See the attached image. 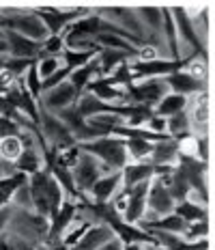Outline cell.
I'll return each mask as SVG.
<instances>
[{
	"instance_id": "obj_29",
	"label": "cell",
	"mask_w": 215,
	"mask_h": 250,
	"mask_svg": "<svg viewBox=\"0 0 215 250\" xmlns=\"http://www.w3.org/2000/svg\"><path fill=\"white\" fill-rule=\"evenodd\" d=\"M22 134V127L13 121V119L7 117H0V138H7V136H20Z\"/></svg>"
},
{
	"instance_id": "obj_4",
	"label": "cell",
	"mask_w": 215,
	"mask_h": 250,
	"mask_svg": "<svg viewBox=\"0 0 215 250\" xmlns=\"http://www.w3.org/2000/svg\"><path fill=\"white\" fill-rule=\"evenodd\" d=\"M110 173H114V170H110L106 164H101L97 158H93L91 153H86V151H82V149H80V155H78L76 164H73V168H71L73 186H76L80 196L84 192L91 190L97 179H101L103 175H110Z\"/></svg>"
},
{
	"instance_id": "obj_32",
	"label": "cell",
	"mask_w": 215,
	"mask_h": 250,
	"mask_svg": "<svg viewBox=\"0 0 215 250\" xmlns=\"http://www.w3.org/2000/svg\"><path fill=\"white\" fill-rule=\"evenodd\" d=\"M99 250H123V244H120L118 239L114 237V239H110L108 244H103V246L99 248Z\"/></svg>"
},
{
	"instance_id": "obj_19",
	"label": "cell",
	"mask_w": 215,
	"mask_h": 250,
	"mask_svg": "<svg viewBox=\"0 0 215 250\" xmlns=\"http://www.w3.org/2000/svg\"><path fill=\"white\" fill-rule=\"evenodd\" d=\"M176 216L181 218L183 222H198V220H207V205H200V203H194V201H181L175 205Z\"/></svg>"
},
{
	"instance_id": "obj_2",
	"label": "cell",
	"mask_w": 215,
	"mask_h": 250,
	"mask_svg": "<svg viewBox=\"0 0 215 250\" xmlns=\"http://www.w3.org/2000/svg\"><path fill=\"white\" fill-rule=\"evenodd\" d=\"M48 231H50V220L33 209H18L13 207L11 220H9L7 233H13L18 237H24L33 244H48Z\"/></svg>"
},
{
	"instance_id": "obj_27",
	"label": "cell",
	"mask_w": 215,
	"mask_h": 250,
	"mask_svg": "<svg viewBox=\"0 0 215 250\" xmlns=\"http://www.w3.org/2000/svg\"><path fill=\"white\" fill-rule=\"evenodd\" d=\"M37 61H28V59H13V56H7L4 61V71H9L13 78H22L26 71H28L30 65H35Z\"/></svg>"
},
{
	"instance_id": "obj_7",
	"label": "cell",
	"mask_w": 215,
	"mask_h": 250,
	"mask_svg": "<svg viewBox=\"0 0 215 250\" xmlns=\"http://www.w3.org/2000/svg\"><path fill=\"white\" fill-rule=\"evenodd\" d=\"M175 211V201H172L168 188L161 184L157 177L149 181V192H146V216L144 218H161Z\"/></svg>"
},
{
	"instance_id": "obj_14",
	"label": "cell",
	"mask_w": 215,
	"mask_h": 250,
	"mask_svg": "<svg viewBox=\"0 0 215 250\" xmlns=\"http://www.w3.org/2000/svg\"><path fill=\"white\" fill-rule=\"evenodd\" d=\"M179 162V143L172 138H164L159 143H153L149 164L151 166H176Z\"/></svg>"
},
{
	"instance_id": "obj_1",
	"label": "cell",
	"mask_w": 215,
	"mask_h": 250,
	"mask_svg": "<svg viewBox=\"0 0 215 250\" xmlns=\"http://www.w3.org/2000/svg\"><path fill=\"white\" fill-rule=\"evenodd\" d=\"M28 188H30V201H33V211L39 216L52 220L54 213L60 209V205L67 201L65 192L59 186V181L52 177L48 168H41L39 173L28 177Z\"/></svg>"
},
{
	"instance_id": "obj_16",
	"label": "cell",
	"mask_w": 215,
	"mask_h": 250,
	"mask_svg": "<svg viewBox=\"0 0 215 250\" xmlns=\"http://www.w3.org/2000/svg\"><path fill=\"white\" fill-rule=\"evenodd\" d=\"M120 190V170L118 173H110L103 175L101 179H97L93 188L88 190V194L93 196V203H110L114 199V194Z\"/></svg>"
},
{
	"instance_id": "obj_30",
	"label": "cell",
	"mask_w": 215,
	"mask_h": 250,
	"mask_svg": "<svg viewBox=\"0 0 215 250\" xmlns=\"http://www.w3.org/2000/svg\"><path fill=\"white\" fill-rule=\"evenodd\" d=\"M15 80H18V78H13L9 71H4V69L0 71V97H4L9 91H11L13 84H15Z\"/></svg>"
},
{
	"instance_id": "obj_31",
	"label": "cell",
	"mask_w": 215,
	"mask_h": 250,
	"mask_svg": "<svg viewBox=\"0 0 215 250\" xmlns=\"http://www.w3.org/2000/svg\"><path fill=\"white\" fill-rule=\"evenodd\" d=\"M11 213H13V205H4L0 207V235L7 231L9 220H11Z\"/></svg>"
},
{
	"instance_id": "obj_17",
	"label": "cell",
	"mask_w": 215,
	"mask_h": 250,
	"mask_svg": "<svg viewBox=\"0 0 215 250\" xmlns=\"http://www.w3.org/2000/svg\"><path fill=\"white\" fill-rule=\"evenodd\" d=\"M97 76H99V65H97V56H95V59L88 62V65L80 67V69L69 71V82L73 84V88H76V91L82 95V93L86 91V86L91 84Z\"/></svg>"
},
{
	"instance_id": "obj_12",
	"label": "cell",
	"mask_w": 215,
	"mask_h": 250,
	"mask_svg": "<svg viewBox=\"0 0 215 250\" xmlns=\"http://www.w3.org/2000/svg\"><path fill=\"white\" fill-rule=\"evenodd\" d=\"M110 239H114V233L108 225H91L86 229V233L78 239L69 250H99L103 244H108Z\"/></svg>"
},
{
	"instance_id": "obj_22",
	"label": "cell",
	"mask_w": 215,
	"mask_h": 250,
	"mask_svg": "<svg viewBox=\"0 0 215 250\" xmlns=\"http://www.w3.org/2000/svg\"><path fill=\"white\" fill-rule=\"evenodd\" d=\"M24 143L20 136L0 138V164H15V160L22 155Z\"/></svg>"
},
{
	"instance_id": "obj_20",
	"label": "cell",
	"mask_w": 215,
	"mask_h": 250,
	"mask_svg": "<svg viewBox=\"0 0 215 250\" xmlns=\"http://www.w3.org/2000/svg\"><path fill=\"white\" fill-rule=\"evenodd\" d=\"M125 149H127L129 162H149L151 151H153V143L144 138H125Z\"/></svg>"
},
{
	"instance_id": "obj_21",
	"label": "cell",
	"mask_w": 215,
	"mask_h": 250,
	"mask_svg": "<svg viewBox=\"0 0 215 250\" xmlns=\"http://www.w3.org/2000/svg\"><path fill=\"white\" fill-rule=\"evenodd\" d=\"M97 54H99V50H67L65 48V52L60 54V61L67 69L73 71V69H80V67L88 65Z\"/></svg>"
},
{
	"instance_id": "obj_39",
	"label": "cell",
	"mask_w": 215,
	"mask_h": 250,
	"mask_svg": "<svg viewBox=\"0 0 215 250\" xmlns=\"http://www.w3.org/2000/svg\"><path fill=\"white\" fill-rule=\"evenodd\" d=\"M0 177H4V175H2V170H0Z\"/></svg>"
},
{
	"instance_id": "obj_11",
	"label": "cell",
	"mask_w": 215,
	"mask_h": 250,
	"mask_svg": "<svg viewBox=\"0 0 215 250\" xmlns=\"http://www.w3.org/2000/svg\"><path fill=\"white\" fill-rule=\"evenodd\" d=\"M136 15L149 33L151 43L157 45V39H161V30H164V7H136Z\"/></svg>"
},
{
	"instance_id": "obj_26",
	"label": "cell",
	"mask_w": 215,
	"mask_h": 250,
	"mask_svg": "<svg viewBox=\"0 0 215 250\" xmlns=\"http://www.w3.org/2000/svg\"><path fill=\"white\" fill-rule=\"evenodd\" d=\"M9 205L18 207V209H33V201H30V188H28V181L22 184L18 190L11 194V201Z\"/></svg>"
},
{
	"instance_id": "obj_33",
	"label": "cell",
	"mask_w": 215,
	"mask_h": 250,
	"mask_svg": "<svg viewBox=\"0 0 215 250\" xmlns=\"http://www.w3.org/2000/svg\"><path fill=\"white\" fill-rule=\"evenodd\" d=\"M0 56H9L7 54V41H4V35H0Z\"/></svg>"
},
{
	"instance_id": "obj_8",
	"label": "cell",
	"mask_w": 215,
	"mask_h": 250,
	"mask_svg": "<svg viewBox=\"0 0 215 250\" xmlns=\"http://www.w3.org/2000/svg\"><path fill=\"white\" fill-rule=\"evenodd\" d=\"M146 192H149V181H142V184L134 186L132 190H127V205H125V211L120 216L123 222L138 225L146 216Z\"/></svg>"
},
{
	"instance_id": "obj_38",
	"label": "cell",
	"mask_w": 215,
	"mask_h": 250,
	"mask_svg": "<svg viewBox=\"0 0 215 250\" xmlns=\"http://www.w3.org/2000/svg\"><path fill=\"white\" fill-rule=\"evenodd\" d=\"M4 61H7V56H0V71L4 69Z\"/></svg>"
},
{
	"instance_id": "obj_5",
	"label": "cell",
	"mask_w": 215,
	"mask_h": 250,
	"mask_svg": "<svg viewBox=\"0 0 215 250\" xmlns=\"http://www.w3.org/2000/svg\"><path fill=\"white\" fill-rule=\"evenodd\" d=\"M183 61H170V59H155V61H129V71H132V82L140 80H155V78H166L175 71H179Z\"/></svg>"
},
{
	"instance_id": "obj_37",
	"label": "cell",
	"mask_w": 215,
	"mask_h": 250,
	"mask_svg": "<svg viewBox=\"0 0 215 250\" xmlns=\"http://www.w3.org/2000/svg\"><path fill=\"white\" fill-rule=\"evenodd\" d=\"M35 250H50V246H48V244H39Z\"/></svg>"
},
{
	"instance_id": "obj_3",
	"label": "cell",
	"mask_w": 215,
	"mask_h": 250,
	"mask_svg": "<svg viewBox=\"0 0 215 250\" xmlns=\"http://www.w3.org/2000/svg\"><path fill=\"white\" fill-rule=\"evenodd\" d=\"M82 151L91 153L93 158H97L101 164H106L110 170L118 173L123 170L125 164H129L127 158V149H125V143L117 136H101L95 140H88V143L78 145Z\"/></svg>"
},
{
	"instance_id": "obj_15",
	"label": "cell",
	"mask_w": 215,
	"mask_h": 250,
	"mask_svg": "<svg viewBox=\"0 0 215 250\" xmlns=\"http://www.w3.org/2000/svg\"><path fill=\"white\" fill-rule=\"evenodd\" d=\"M151 179H153V166L149 162H129L120 170V188L125 190H132L134 186Z\"/></svg>"
},
{
	"instance_id": "obj_9",
	"label": "cell",
	"mask_w": 215,
	"mask_h": 250,
	"mask_svg": "<svg viewBox=\"0 0 215 250\" xmlns=\"http://www.w3.org/2000/svg\"><path fill=\"white\" fill-rule=\"evenodd\" d=\"M4 41H7V54L13 59H28L37 61L41 56V43L33 39H26L22 35L13 33V30H2Z\"/></svg>"
},
{
	"instance_id": "obj_18",
	"label": "cell",
	"mask_w": 215,
	"mask_h": 250,
	"mask_svg": "<svg viewBox=\"0 0 215 250\" xmlns=\"http://www.w3.org/2000/svg\"><path fill=\"white\" fill-rule=\"evenodd\" d=\"M187 100H190V97L176 95V93H168V95L161 97V102L153 108V114L155 117H161V119H168L176 112H183L187 108Z\"/></svg>"
},
{
	"instance_id": "obj_36",
	"label": "cell",
	"mask_w": 215,
	"mask_h": 250,
	"mask_svg": "<svg viewBox=\"0 0 215 250\" xmlns=\"http://www.w3.org/2000/svg\"><path fill=\"white\" fill-rule=\"evenodd\" d=\"M50 250H69V248L62 246V244H54V246H50Z\"/></svg>"
},
{
	"instance_id": "obj_13",
	"label": "cell",
	"mask_w": 215,
	"mask_h": 250,
	"mask_svg": "<svg viewBox=\"0 0 215 250\" xmlns=\"http://www.w3.org/2000/svg\"><path fill=\"white\" fill-rule=\"evenodd\" d=\"M84 93H91L97 100L112 104V106H125V88L114 86L108 78H95V80L86 86Z\"/></svg>"
},
{
	"instance_id": "obj_25",
	"label": "cell",
	"mask_w": 215,
	"mask_h": 250,
	"mask_svg": "<svg viewBox=\"0 0 215 250\" xmlns=\"http://www.w3.org/2000/svg\"><path fill=\"white\" fill-rule=\"evenodd\" d=\"M62 52H65V39H62V35H50L41 43V56H60Z\"/></svg>"
},
{
	"instance_id": "obj_24",
	"label": "cell",
	"mask_w": 215,
	"mask_h": 250,
	"mask_svg": "<svg viewBox=\"0 0 215 250\" xmlns=\"http://www.w3.org/2000/svg\"><path fill=\"white\" fill-rule=\"evenodd\" d=\"M185 242H202V239L209 237V222L207 220H198V222H190L185 227L181 235Z\"/></svg>"
},
{
	"instance_id": "obj_35",
	"label": "cell",
	"mask_w": 215,
	"mask_h": 250,
	"mask_svg": "<svg viewBox=\"0 0 215 250\" xmlns=\"http://www.w3.org/2000/svg\"><path fill=\"white\" fill-rule=\"evenodd\" d=\"M123 250H142V246L140 244H125Z\"/></svg>"
},
{
	"instance_id": "obj_23",
	"label": "cell",
	"mask_w": 215,
	"mask_h": 250,
	"mask_svg": "<svg viewBox=\"0 0 215 250\" xmlns=\"http://www.w3.org/2000/svg\"><path fill=\"white\" fill-rule=\"evenodd\" d=\"M35 67H37V74H39V80L43 82L45 78L54 76L56 71H59L60 67H65V65H62L60 56H41V59H37Z\"/></svg>"
},
{
	"instance_id": "obj_6",
	"label": "cell",
	"mask_w": 215,
	"mask_h": 250,
	"mask_svg": "<svg viewBox=\"0 0 215 250\" xmlns=\"http://www.w3.org/2000/svg\"><path fill=\"white\" fill-rule=\"evenodd\" d=\"M78 97H80V93H78L76 88H73L71 82L67 80V82H62V84H59V86L50 88V91L41 93V97H39V102L37 104H39V108H43V110L56 114V112L65 110V108L73 106V104L78 102Z\"/></svg>"
},
{
	"instance_id": "obj_10",
	"label": "cell",
	"mask_w": 215,
	"mask_h": 250,
	"mask_svg": "<svg viewBox=\"0 0 215 250\" xmlns=\"http://www.w3.org/2000/svg\"><path fill=\"white\" fill-rule=\"evenodd\" d=\"M166 86L170 93H176V95H183V97H194L198 93L207 91V84L204 82H198L196 78H192L185 69H179L175 74L166 76Z\"/></svg>"
},
{
	"instance_id": "obj_28",
	"label": "cell",
	"mask_w": 215,
	"mask_h": 250,
	"mask_svg": "<svg viewBox=\"0 0 215 250\" xmlns=\"http://www.w3.org/2000/svg\"><path fill=\"white\" fill-rule=\"evenodd\" d=\"M69 80V69L67 67H60L59 71H56L54 76H50V78H45L43 82H41V93H45V91H50V88H54V86H59L62 84V82H67Z\"/></svg>"
},
{
	"instance_id": "obj_34",
	"label": "cell",
	"mask_w": 215,
	"mask_h": 250,
	"mask_svg": "<svg viewBox=\"0 0 215 250\" xmlns=\"http://www.w3.org/2000/svg\"><path fill=\"white\" fill-rule=\"evenodd\" d=\"M142 250H166V248H161L159 244H144Z\"/></svg>"
}]
</instances>
